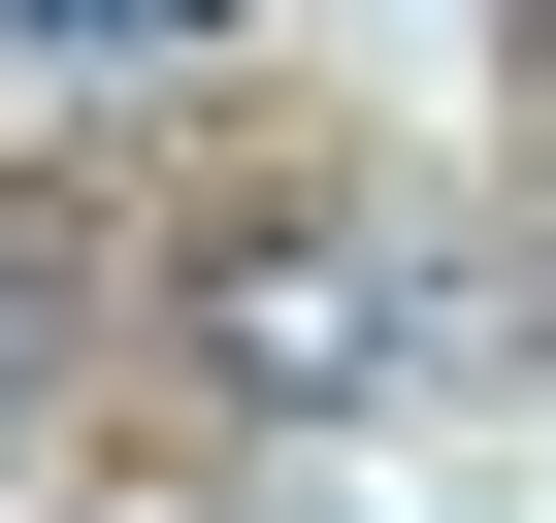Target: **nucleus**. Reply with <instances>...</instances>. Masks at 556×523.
<instances>
[{"label":"nucleus","mask_w":556,"mask_h":523,"mask_svg":"<svg viewBox=\"0 0 556 523\" xmlns=\"http://www.w3.org/2000/svg\"><path fill=\"white\" fill-rule=\"evenodd\" d=\"M197 360H229V393H295V425H361V393L426 360V295H393L361 229H197Z\"/></svg>","instance_id":"1"},{"label":"nucleus","mask_w":556,"mask_h":523,"mask_svg":"<svg viewBox=\"0 0 556 523\" xmlns=\"http://www.w3.org/2000/svg\"><path fill=\"white\" fill-rule=\"evenodd\" d=\"M229 0H34V66H197Z\"/></svg>","instance_id":"2"}]
</instances>
